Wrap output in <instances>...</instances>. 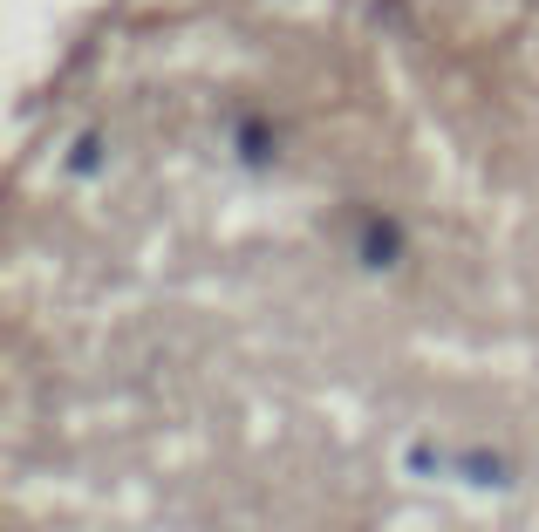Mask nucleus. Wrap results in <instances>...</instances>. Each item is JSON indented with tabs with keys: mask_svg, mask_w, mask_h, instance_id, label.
I'll return each mask as SVG.
<instances>
[]
</instances>
